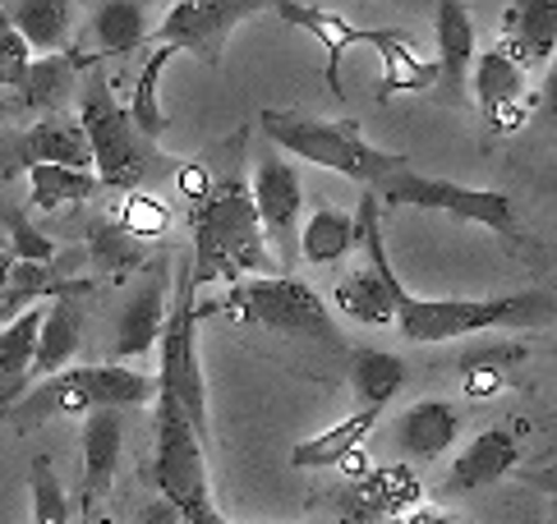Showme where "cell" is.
I'll return each instance as SVG.
<instances>
[{
  "label": "cell",
  "instance_id": "9",
  "mask_svg": "<svg viewBox=\"0 0 557 524\" xmlns=\"http://www.w3.org/2000/svg\"><path fill=\"white\" fill-rule=\"evenodd\" d=\"M175 295L166 304V327H162V377L157 391L171 396L198 441H208V382L203 364H198V304H194V280L189 267L181 262V276L171 280Z\"/></svg>",
  "mask_w": 557,
  "mask_h": 524
},
{
  "label": "cell",
  "instance_id": "35",
  "mask_svg": "<svg viewBox=\"0 0 557 524\" xmlns=\"http://www.w3.org/2000/svg\"><path fill=\"white\" fill-rule=\"evenodd\" d=\"M364 483L377 492V501L392 511V515H401V511H414L424 501V488H420V478H414L406 465H383V470H369Z\"/></svg>",
  "mask_w": 557,
  "mask_h": 524
},
{
  "label": "cell",
  "instance_id": "40",
  "mask_svg": "<svg viewBox=\"0 0 557 524\" xmlns=\"http://www.w3.org/2000/svg\"><path fill=\"white\" fill-rule=\"evenodd\" d=\"M212 179H216V171H208L203 161H181V166H175V185H181L189 203H203L212 194Z\"/></svg>",
  "mask_w": 557,
  "mask_h": 524
},
{
  "label": "cell",
  "instance_id": "19",
  "mask_svg": "<svg viewBox=\"0 0 557 524\" xmlns=\"http://www.w3.org/2000/svg\"><path fill=\"white\" fill-rule=\"evenodd\" d=\"M503 51L521 74L544 70L557 55V5L553 0H525L503 10Z\"/></svg>",
  "mask_w": 557,
  "mask_h": 524
},
{
  "label": "cell",
  "instance_id": "6",
  "mask_svg": "<svg viewBox=\"0 0 557 524\" xmlns=\"http://www.w3.org/2000/svg\"><path fill=\"white\" fill-rule=\"evenodd\" d=\"M212 313H231L235 322H253V327L268 332H286V336H305V340H323V346L342 350V332L332 327L327 304L318 299L313 286L295 276H253L231 286V295L212 299V304H198V322Z\"/></svg>",
  "mask_w": 557,
  "mask_h": 524
},
{
  "label": "cell",
  "instance_id": "22",
  "mask_svg": "<svg viewBox=\"0 0 557 524\" xmlns=\"http://www.w3.org/2000/svg\"><path fill=\"white\" fill-rule=\"evenodd\" d=\"M121 451H125L121 410L84 414V511L111 492L115 470H121Z\"/></svg>",
  "mask_w": 557,
  "mask_h": 524
},
{
  "label": "cell",
  "instance_id": "1",
  "mask_svg": "<svg viewBox=\"0 0 557 524\" xmlns=\"http://www.w3.org/2000/svg\"><path fill=\"white\" fill-rule=\"evenodd\" d=\"M189 230H194V258L185 262L194 290L212 286V280H231L240 286L245 276H272V249L258 226L249 179L240 166H231L212 179V194L203 203L189 208Z\"/></svg>",
  "mask_w": 557,
  "mask_h": 524
},
{
  "label": "cell",
  "instance_id": "39",
  "mask_svg": "<svg viewBox=\"0 0 557 524\" xmlns=\"http://www.w3.org/2000/svg\"><path fill=\"white\" fill-rule=\"evenodd\" d=\"M28 65H33V51L24 47V37L10 28V18L0 14V88H14L28 78Z\"/></svg>",
  "mask_w": 557,
  "mask_h": 524
},
{
  "label": "cell",
  "instance_id": "12",
  "mask_svg": "<svg viewBox=\"0 0 557 524\" xmlns=\"http://www.w3.org/2000/svg\"><path fill=\"white\" fill-rule=\"evenodd\" d=\"M249 198H253L258 226H263V239H272V245H276L272 262L282 267V276H295V262H300V212H305L300 171H295L286 157L268 152L253 166Z\"/></svg>",
  "mask_w": 557,
  "mask_h": 524
},
{
  "label": "cell",
  "instance_id": "18",
  "mask_svg": "<svg viewBox=\"0 0 557 524\" xmlns=\"http://www.w3.org/2000/svg\"><path fill=\"white\" fill-rule=\"evenodd\" d=\"M166 267L157 262L148 272V280L129 295V304L115 322V336H111V359H134V354H148L157 340H162V327H166Z\"/></svg>",
  "mask_w": 557,
  "mask_h": 524
},
{
  "label": "cell",
  "instance_id": "34",
  "mask_svg": "<svg viewBox=\"0 0 557 524\" xmlns=\"http://www.w3.org/2000/svg\"><path fill=\"white\" fill-rule=\"evenodd\" d=\"M28 488H33V524H70L65 488H61V478H55L51 456H37L28 465Z\"/></svg>",
  "mask_w": 557,
  "mask_h": 524
},
{
  "label": "cell",
  "instance_id": "44",
  "mask_svg": "<svg viewBox=\"0 0 557 524\" xmlns=\"http://www.w3.org/2000/svg\"><path fill=\"white\" fill-rule=\"evenodd\" d=\"M97 524H121V520H97Z\"/></svg>",
  "mask_w": 557,
  "mask_h": 524
},
{
  "label": "cell",
  "instance_id": "36",
  "mask_svg": "<svg viewBox=\"0 0 557 524\" xmlns=\"http://www.w3.org/2000/svg\"><path fill=\"white\" fill-rule=\"evenodd\" d=\"M115 226H121L125 235H134L138 245H144V239H157V235H166V230H171V208L162 203V198H152V194H129Z\"/></svg>",
  "mask_w": 557,
  "mask_h": 524
},
{
  "label": "cell",
  "instance_id": "38",
  "mask_svg": "<svg viewBox=\"0 0 557 524\" xmlns=\"http://www.w3.org/2000/svg\"><path fill=\"white\" fill-rule=\"evenodd\" d=\"M336 520L342 524H392L396 515L377 501V492L369 488L364 478H355L350 488H342L336 492Z\"/></svg>",
  "mask_w": 557,
  "mask_h": 524
},
{
  "label": "cell",
  "instance_id": "24",
  "mask_svg": "<svg viewBox=\"0 0 557 524\" xmlns=\"http://www.w3.org/2000/svg\"><path fill=\"white\" fill-rule=\"evenodd\" d=\"M10 18V28L24 37V47L37 55H65L70 33H74V5L70 0H14L10 10H0Z\"/></svg>",
  "mask_w": 557,
  "mask_h": 524
},
{
  "label": "cell",
  "instance_id": "14",
  "mask_svg": "<svg viewBox=\"0 0 557 524\" xmlns=\"http://www.w3.org/2000/svg\"><path fill=\"white\" fill-rule=\"evenodd\" d=\"M470 84H474V102L488 115V125L497 134H516L525 125V74L511 65L503 47H488L484 55L470 60Z\"/></svg>",
  "mask_w": 557,
  "mask_h": 524
},
{
  "label": "cell",
  "instance_id": "4",
  "mask_svg": "<svg viewBox=\"0 0 557 524\" xmlns=\"http://www.w3.org/2000/svg\"><path fill=\"white\" fill-rule=\"evenodd\" d=\"M258 129H263L268 144H276L282 152L313 161V166H323V171L346 175L364 189H377L387 175L410 166L401 152H387V148L369 144L355 120H313V115H300V111H263L258 115Z\"/></svg>",
  "mask_w": 557,
  "mask_h": 524
},
{
  "label": "cell",
  "instance_id": "25",
  "mask_svg": "<svg viewBox=\"0 0 557 524\" xmlns=\"http://www.w3.org/2000/svg\"><path fill=\"white\" fill-rule=\"evenodd\" d=\"M97 60L84 51H65V55H42L28 65V78L18 84V107H33L42 115H55L65 107V97H74V78L78 70H92Z\"/></svg>",
  "mask_w": 557,
  "mask_h": 524
},
{
  "label": "cell",
  "instance_id": "8",
  "mask_svg": "<svg viewBox=\"0 0 557 524\" xmlns=\"http://www.w3.org/2000/svg\"><path fill=\"white\" fill-rule=\"evenodd\" d=\"M373 198H383L392 208H424V212H447L456 221H474L493 235L511 239L516 249L530 245V235L521 230L516 221V208L507 194H493V189H470V185H456V179H437V175H420V171H396L387 175L383 185L373 189Z\"/></svg>",
  "mask_w": 557,
  "mask_h": 524
},
{
  "label": "cell",
  "instance_id": "30",
  "mask_svg": "<svg viewBox=\"0 0 557 524\" xmlns=\"http://www.w3.org/2000/svg\"><path fill=\"white\" fill-rule=\"evenodd\" d=\"M175 60V51H166V47H157L148 60H144V70H138V78H134V97H129V125L148 138V144H157V138L166 134V111H162V74H166V65Z\"/></svg>",
  "mask_w": 557,
  "mask_h": 524
},
{
  "label": "cell",
  "instance_id": "23",
  "mask_svg": "<svg viewBox=\"0 0 557 524\" xmlns=\"http://www.w3.org/2000/svg\"><path fill=\"white\" fill-rule=\"evenodd\" d=\"M364 47L377 51V60H383V78H377V102H387V97L396 92H420V88H433V60H424L420 51H414L410 37L392 33V28H364Z\"/></svg>",
  "mask_w": 557,
  "mask_h": 524
},
{
  "label": "cell",
  "instance_id": "28",
  "mask_svg": "<svg viewBox=\"0 0 557 524\" xmlns=\"http://www.w3.org/2000/svg\"><path fill=\"white\" fill-rule=\"evenodd\" d=\"M92 33L107 55H129L152 37L148 5H138V0H102V5H92Z\"/></svg>",
  "mask_w": 557,
  "mask_h": 524
},
{
  "label": "cell",
  "instance_id": "29",
  "mask_svg": "<svg viewBox=\"0 0 557 524\" xmlns=\"http://www.w3.org/2000/svg\"><path fill=\"white\" fill-rule=\"evenodd\" d=\"M350 253H355V216L336 208H313L300 235V258L313 262V267H332V262H342Z\"/></svg>",
  "mask_w": 557,
  "mask_h": 524
},
{
  "label": "cell",
  "instance_id": "32",
  "mask_svg": "<svg viewBox=\"0 0 557 524\" xmlns=\"http://www.w3.org/2000/svg\"><path fill=\"white\" fill-rule=\"evenodd\" d=\"M28 179H33L28 208H37V212H55V208L84 203V198H92V194H97V175H92V171L37 166V171H28Z\"/></svg>",
  "mask_w": 557,
  "mask_h": 524
},
{
  "label": "cell",
  "instance_id": "21",
  "mask_svg": "<svg viewBox=\"0 0 557 524\" xmlns=\"http://www.w3.org/2000/svg\"><path fill=\"white\" fill-rule=\"evenodd\" d=\"M272 10L282 14L286 24L305 28L309 37L323 42V51H327V88H332V97H342V60H346V51L364 47V28L350 24L346 14H332L323 5H300V0H276Z\"/></svg>",
  "mask_w": 557,
  "mask_h": 524
},
{
  "label": "cell",
  "instance_id": "17",
  "mask_svg": "<svg viewBox=\"0 0 557 524\" xmlns=\"http://www.w3.org/2000/svg\"><path fill=\"white\" fill-rule=\"evenodd\" d=\"M433 33H437V55H433V92L447 102H461L470 60H474V24L461 0H437L433 5Z\"/></svg>",
  "mask_w": 557,
  "mask_h": 524
},
{
  "label": "cell",
  "instance_id": "33",
  "mask_svg": "<svg viewBox=\"0 0 557 524\" xmlns=\"http://www.w3.org/2000/svg\"><path fill=\"white\" fill-rule=\"evenodd\" d=\"M0 226H5V253L14 262H33V267H51L55 262V245L18 208L0 212Z\"/></svg>",
  "mask_w": 557,
  "mask_h": 524
},
{
  "label": "cell",
  "instance_id": "5",
  "mask_svg": "<svg viewBox=\"0 0 557 524\" xmlns=\"http://www.w3.org/2000/svg\"><path fill=\"white\" fill-rule=\"evenodd\" d=\"M157 400V382L134 373L125 364H84V369H65L37 387L24 391V400L0 419L10 428L28 433L33 423H42L47 414H92V410H134V406H152Z\"/></svg>",
  "mask_w": 557,
  "mask_h": 524
},
{
  "label": "cell",
  "instance_id": "7",
  "mask_svg": "<svg viewBox=\"0 0 557 524\" xmlns=\"http://www.w3.org/2000/svg\"><path fill=\"white\" fill-rule=\"evenodd\" d=\"M157 497L171 501L185 524H231L212 501L208 483V456L203 441L194 437L189 419L181 414L171 396L157 391V460H152Z\"/></svg>",
  "mask_w": 557,
  "mask_h": 524
},
{
  "label": "cell",
  "instance_id": "2",
  "mask_svg": "<svg viewBox=\"0 0 557 524\" xmlns=\"http://www.w3.org/2000/svg\"><path fill=\"white\" fill-rule=\"evenodd\" d=\"M392 322L401 327L414 346H443V340L480 336L497 327L516 332H548L553 322V290H521V295H497V299H429L414 290H396Z\"/></svg>",
  "mask_w": 557,
  "mask_h": 524
},
{
  "label": "cell",
  "instance_id": "3",
  "mask_svg": "<svg viewBox=\"0 0 557 524\" xmlns=\"http://www.w3.org/2000/svg\"><path fill=\"white\" fill-rule=\"evenodd\" d=\"M78 129L88 138L97 189H121L138 194V185L162 171H175V161L162 157V148L148 144L144 134L129 125V111L111 97V84L102 70H88L84 88H78Z\"/></svg>",
  "mask_w": 557,
  "mask_h": 524
},
{
  "label": "cell",
  "instance_id": "15",
  "mask_svg": "<svg viewBox=\"0 0 557 524\" xmlns=\"http://www.w3.org/2000/svg\"><path fill=\"white\" fill-rule=\"evenodd\" d=\"M521 428L516 423H493L470 447L456 456V465L447 474V492H480L488 483L507 478L516 465H521Z\"/></svg>",
  "mask_w": 557,
  "mask_h": 524
},
{
  "label": "cell",
  "instance_id": "31",
  "mask_svg": "<svg viewBox=\"0 0 557 524\" xmlns=\"http://www.w3.org/2000/svg\"><path fill=\"white\" fill-rule=\"evenodd\" d=\"M144 258H148V249L138 245L134 235H125L115 221H92V226H88V262L102 276L125 280Z\"/></svg>",
  "mask_w": 557,
  "mask_h": 524
},
{
  "label": "cell",
  "instance_id": "16",
  "mask_svg": "<svg viewBox=\"0 0 557 524\" xmlns=\"http://www.w3.org/2000/svg\"><path fill=\"white\" fill-rule=\"evenodd\" d=\"M78 299L84 295H55L42 304V327H37L28 387L74 369V354H78V346H84V304H78Z\"/></svg>",
  "mask_w": 557,
  "mask_h": 524
},
{
  "label": "cell",
  "instance_id": "20",
  "mask_svg": "<svg viewBox=\"0 0 557 524\" xmlns=\"http://www.w3.org/2000/svg\"><path fill=\"white\" fill-rule=\"evenodd\" d=\"M456 437H461V410H451L447 400H420V406L401 410V419L392 423V441L406 460L447 456Z\"/></svg>",
  "mask_w": 557,
  "mask_h": 524
},
{
  "label": "cell",
  "instance_id": "27",
  "mask_svg": "<svg viewBox=\"0 0 557 524\" xmlns=\"http://www.w3.org/2000/svg\"><path fill=\"white\" fill-rule=\"evenodd\" d=\"M373 423H377V410H355L350 419L332 423L327 433L300 441V447L290 451V465H300V470H332V465H342L350 451H360V441L369 437Z\"/></svg>",
  "mask_w": 557,
  "mask_h": 524
},
{
  "label": "cell",
  "instance_id": "43",
  "mask_svg": "<svg viewBox=\"0 0 557 524\" xmlns=\"http://www.w3.org/2000/svg\"><path fill=\"white\" fill-rule=\"evenodd\" d=\"M5 111H10V107H0V115H5ZM0 253H5V239H0Z\"/></svg>",
  "mask_w": 557,
  "mask_h": 524
},
{
  "label": "cell",
  "instance_id": "42",
  "mask_svg": "<svg viewBox=\"0 0 557 524\" xmlns=\"http://www.w3.org/2000/svg\"><path fill=\"white\" fill-rule=\"evenodd\" d=\"M401 524H451V520L437 515V511H420V507H414V515H406Z\"/></svg>",
  "mask_w": 557,
  "mask_h": 524
},
{
  "label": "cell",
  "instance_id": "11",
  "mask_svg": "<svg viewBox=\"0 0 557 524\" xmlns=\"http://www.w3.org/2000/svg\"><path fill=\"white\" fill-rule=\"evenodd\" d=\"M263 10H268L263 0H181V5H171L166 18L157 24V47H166L175 55L189 51L216 70L226 60L231 33Z\"/></svg>",
  "mask_w": 557,
  "mask_h": 524
},
{
  "label": "cell",
  "instance_id": "41",
  "mask_svg": "<svg viewBox=\"0 0 557 524\" xmlns=\"http://www.w3.org/2000/svg\"><path fill=\"white\" fill-rule=\"evenodd\" d=\"M138 524H185V520H181V511H175L171 501L152 497V501H144V507H138Z\"/></svg>",
  "mask_w": 557,
  "mask_h": 524
},
{
  "label": "cell",
  "instance_id": "13",
  "mask_svg": "<svg viewBox=\"0 0 557 524\" xmlns=\"http://www.w3.org/2000/svg\"><path fill=\"white\" fill-rule=\"evenodd\" d=\"M37 166L92 171L84 129H78L74 120L42 115L37 125L18 129V134H0V179H10V175H18V171H37Z\"/></svg>",
  "mask_w": 557,
  "mask_h": 524
},
{
  "label": "cell",
  "instance_id": "10",
  "mask_svg": "<svg viewBox=\"0 0 557 524\" xmlns=\"http://www.w3.org/2000/svg\"><path fill=\"white\" fill-rule=\"evenodd\" d=\"M355 249H360V267H350L332 290V304L346 317L364 322V327H383L396 313V290L401 280L392 272V258L383 245V212H377L373 189H364L360 212H355Z\"/></svg>",
  "mask_w": 557,
  "mask_h": 524
},
{
  "label": "cell",
  "instance_id": "26",
  "mask_svg": "<svg viewBox=\"0 0 557 524\" xmlns=\"http://www.w3.org/2000/svg\"><path fill=\"white\" fill-rule=\"evenodd\" d=\"M406 359L401 354H387V350H355L350 354V391L360 396V410H383L387 400L406 387Z\"/></svg>",
  "mask_w": 557,
  "mask_h": 524
},
{
  "label": "cell",
  "instance_id": "37",
  "mask_svg": "<svg viewBox=\"0 0 557 524\" xmlns=\"http://www.w3.org/2000/svg\"><path fill=\"white\" fill-rule=\"evenodd\" d=\"M525 359H530V350H525V346H516V340H488V346H470V350H461L456 369H461V373L503 377L507 369H521Z\"/></svg>",
  "mask_w": 557,
  "mask_h": 524
}]
</instances>
